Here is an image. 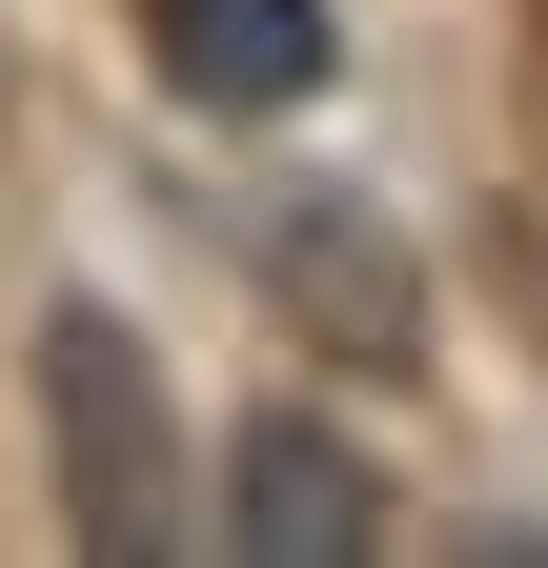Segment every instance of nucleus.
<instances>
[{
  "mask_svg": "<svg viewBox=\"0 0 548 568\" xmlns=\"http://www.w3.org/2000/svg\"><path fill=\"white\" fill-rule=\"evenodd\" d=\"M244 264L285 284V325H305V345H366V366H406V345H427V284H406V244L366 224V203H325V183L244 203Z\"/></svg>",
  "mask_w": 548,
  "mask_h": 568,
  "instance_id": "1",
  "label": "nucleus"
},
{
  "mask_svg": "<svg viewBox=\"0 0 548 568\" xmlns=\"http://www.w3.org/2000/svg\"><path fill=\"white\" fill-rule=\"evenodd\" d=\"M366 528H386V467H366L325 406H264L244 467H224V548H244V568H346Z\"/></svg>",
  "mask_w": 548,
  "mask_h": 568,
  "instance_id": "2",
  "label": "nucleus"
},
{
  "mask_svg": "<svg viewBox=\"0 0 548 568\" xmlns=\"http://www.w3.org/2000/svg\"><path fill=\"white\" fill-rule=\"evenodd\" d=\"M61 366V487H82V548H163V447H143V345H122L102 305L41 325Z\"/></svg>",
  "mask_w": 548,
  "mask_h": 568,
  "instance_id": "3",
  "label": "nucleus"
},
{
  "mask_svg": "<svg viewBox=\"0 0 548 568\" xmlns=\"http://www.w3.org/2000/svg\"><path fill=\"white\" fill-rule=\"evenodd\" d=\"M163 82L224 122H285L325 82V0H163Z\"/></svg>",
  "mask_w": 548,
  "mask_h": 568,
  "instance_id": "4",
  "label": "nucleus"
}]
</instances>
